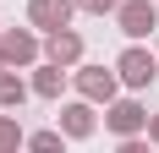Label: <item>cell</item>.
Segmentation results:
<instances>
[{
    "label": "cell",
    "instance_id": "6da1fadb",
    "mask_svg": "<svg viewBox=\"0 0 159 153\" xmlns=\"http://www.w3.org/2000/svg\"><path fill=\"white\" fill-rule=\"evenodd\" d=\"M115 28L137 44V38H148V33L159 28V6L154 0H121V6H115Z\"/></svg>",
    "mask_w": 159,
    "mask_h": 153
},
{
    "label": "cell",
    "instance_id": "7a4b0ae2",
    "mask_svg": "<svg viewBox=\"0 0 159 153\" xmlns=\"http://www.w3.org/2000/svg\"><path fill=\"white\" fill-rule=\"evenodd\" d=\"M115 76H121L126 88H148V82L159 76V55H148L143 44H126L121 60H115Z\"/></svg>",
    "mask_w": 159,
    "mask_h": 153
},
{
    "label": "cell",
    "instance_id": "3957f363",
    "mask_svg": "<svg viewBox=\"0 0 159 153\" xmlns=\"http://www.w3.org/2000/svg\"><path fill=\"white\" fill-rule=\"evenodd\" d=\"M104 126L115 137H143L148 131V109L137 98H115V104H104Z\"/></svg>",
    "mask_w": 159,
    "mask_h": 153
},
{
    "label": "cell",
    "instance_id": "277c9868",
    "mask_svg": "<svg viewBox=\"0 0 159 153\" xmlns=\"http://www.w3.org/2000/svg\"><path fill=\"white\" fill-rule=\"evenodd\" d=\"M0 55H6V66H39L44 44H39V33H28V28H0Z\"/></svg>",
    "mask_w": 159,
    "mask_h": 153
},
{
    "label": "cell",
    "instance_id": "5b68a950",
    "mask_svg": "<svg viewBox=\"0 0 159 153\" xmlns=\"http://www.w3.org/2000/svg\"><path fill=\"white\" fill-rule=\"evenodd\" d=\"M71 82H77V93L88 98V104H115V88H121V76L104 71V66H82Z\"/></svg>",
    "mask_w": 159,
    "mask_h": 153
},
{
    "label": "cell",
    "instance_id": "8992f818",
    "mask_svg": "<svg viewBox=\"0 0 159 153\" xmlns=\"http://www.w3.org/2000/svg\"><path fill=\"white\" fill-rule=\"evenodd\" d=\"M71 11H77V0H28V22H33L39 33L71 28Z\"/></svg>",
    "mask_w": 159,
    "mask_h": 153
},
{
    "label": "cell",
    "instance_id": "52a82bcc",
    "mask_svg": "<svg viewBox=\"0 0 159 153\" xmlns=\"http://www.w3.org/2000/svg\"><path fill=\"white\" fill-rule=\"evenodd\" d=\"M44 60H55V66H77V60H82V33H71V28L44 33Z\"/></svg>",
    "mask_w": 159,
    "mask_h": 153
},
{
    "label": "cell",
    "instance_id": "ba28073f",
    "mask_svg": "<svg viewBox=\"0 0 159 153\" xmlns=\"http://www.w3.org/2000/svg\"><path fill=\"white\" fill-rule=\"evenodd\" d=\"M61 131H66V137H93V131H99L93 104H88V98H77V104H61Z\"/></svg>",
    "mask_w": 159,
    "mask_h": 153
},
{
    "label": "cell",
    "instance_id": "9c48e42d",
    "mask_svg": "<svg viewBox=\"0 0 159 153\" xmlns=\"http://www.w3.org/2000/svg\"><path fill=\"white\" fill-rule=\"evenodd\" d=\"M61 88H66V66L44 60L39 71H33V93H39V98H61Z\"/></svg>",
    "mask_w": 159,
    "mask_h": 153
},
{
    "label": "cell",
    "instance_id": "30bf717a",
    "mask_svg": "<svg viewBox=\"0 0 159 153\" xmlns=\"http://www.w3.org/2000/svg\"><path fill=\"white\" fill-rule=\"evenodd\" d=\"M33 93V82H22V76L0 71V109H22V98Z\"/></svg>",
    "mask_w": 159,
    "mask_h": 153
},
{
    "label": "cell",
    "instance_id": "8fae6325",
    "mask_svg": "<svg viewBox=\"0 0 159 153\" xmlns=\"http://www.w3.org/2000/svg\"><path fill=\"white\" fill-rule=\"evenodd\" d=\"M16 148H28V131L16 115H0V153H16Z\"/></svg>",
    "mask_w": 159,
    "mask_h": 153
},
{
    "label": "cell",
    "instance_id": "7c38bea8",
    "mask_svg": "<svg viewBox=\"0 0 159 153\" xmlns=\"http://www.w3.org/2000/svg\"><path fill=\"white\" fill-rule=\"evenodd\" d=\"M28 153H66V131H28Z\"/></svg>",
    "mask_w": 159,
    "mask_h": 153
},
{
    "label": "cell",
    "instance_id": "4fadbf2b",
    "mask_svg": "<svg viewBox=\"0 0 159 153\" xmlns=\"http://www.w3.org/2000/svg\"><path fill=\"white\" fill-rule=\"evenodd\" d=\"M121 0H77V11H93V16H104V11H115Z\"/></svg>",
    "mask_w": 159,
    "mask_h": 153
},
{
    "label": "cell",
    "instance_id": "5bb4252c",
    "mask_svg": "<svg viewBox=\"0 0 159 153\" xmlns=\"http://www.w3.org/2000/svg\"><path fill=\"white\" fill-rule=\"evenodd\" d=\"M115 153H148V142H143V137H121V148H115Z\"/></svg>",
    "mask_w": 159,
    "mask_h": 153
},
{
    "label": "cell",
    "instance_id": "9a60e30c",
    "mask_svg": "<svg viewBox=\"0 0 159 153\" xmlns=\"http://www.w3.org/2000/svg\"><path fill=\"white\" fill-rule=\"evenodd\" d=\"M148 137H154V142H159V115H148Z\"/></svg>",
    "mask_w": 159,
    "mask_h": 153
},
{
    "label": "cell",
    "instance_id": "2e32d148",
    "mask_svg": "<svg viewBox=\"0 0 159 153\" xmlns=\"http://www.w3.org/2000/svg\"><path fill=\"white\" fill-rule=\"evenodd\" d=\"M0 71H6V55H0Z\"/></svg>",
    "mask_w": 159,
    "mask_h": 153
}]
</instances>
